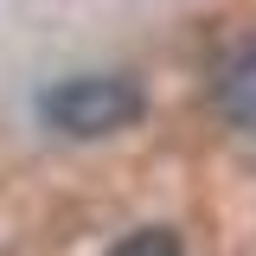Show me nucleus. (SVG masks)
<instances>
[{
  "mask_svg": "<svg viewBox=\"0 0 256 256\" xmlns=\"http://www.w3.org/2000/svg\"><path fill=\"white\" fill-rule=\"evenodd\" d=\"M148 116V90L134 77H109V70H84V77H64L38 96V122L52 134L70 141H102V134H122Z\"/></svg>",
  "mask_w": 256,
  "mask_h": 256,
  "instance_id": "nucleus-1",
  "label": "nucleus"
},
{
  "mask_svg": "<svg viewBox=\"0 0 256 256\" xmlns=\"http://www.w3.org/2000/svg\"><path fill=\"white\" fill-rule=\"evenodd\" d=\"M218 116L230 128L256 134V38H244L218 70Z\"/></svg>",
  "mask_w": 256,
  "mask_h": 256,
  "instance_id": "nucleus-2",
  "label": "nucleus"
},
{
  "mask_svg": "<svg viewBox=\"0 0 256 256\" xmlns=\"http://www.w3.org/2000/svg\"><path fill=\"white\" fill-rule=\"evenodd\" d=\"M109 256H180V230H166V224H141V230H128Z\"/></svg>",
  "mask_w": 256,
  "mask_h": 256,
  "instance_id": "nucleus-3",
  "label": "nucleus"
}]
</instances>
